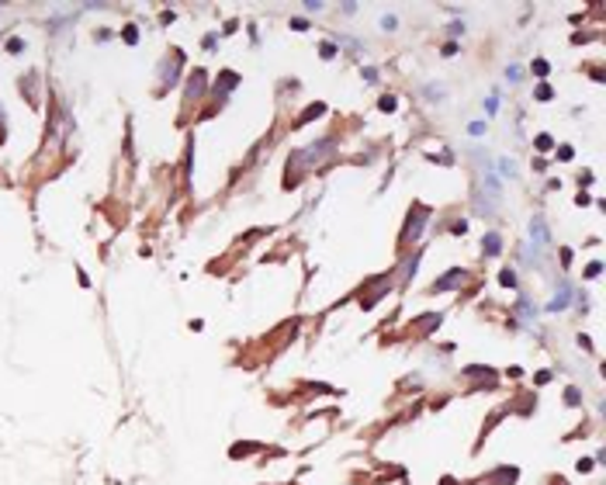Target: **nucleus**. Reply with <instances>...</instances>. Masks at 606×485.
<instances>
[{
    "instance_id": "nucleus-1",
    "label": "nucleus",
    "mask_w": 606,
    "mask_h": 485,
    "mask_svg": "<svg viewBox=\"0 0 606 485\" xmlns=\"http://www.w3.org/2000/svg\"><path fill=\"white\" fill-rule=\"evenodd\" d=\"M416 208H419V212H412L409 226H405V239H416L419 229H423V222H426V215H430V208H423V205H416Z\"/></svg>"
},
{
    "instance_id": "nucleus-2",
    "label": "nucleus",
    "mask_w": 606,
    "mask_h": 485,
    "mask_svg": "<svg viewBox=\"0 0 606 485\" xmlns=\"http://www.w3.org/2000/svg\"><path fill=\"white\" fill-rule=\"evenodd\" d=\"M461 281H468V271H450L447 277L436 281V291H450V288H457Z\"/></svg>"
},
{
    "instance_id": "nucleus-3",
    "label": "nucleus",
    "mask_w": 606,
    "mask_h": 485,
    "mask_svg": "<svg viewBox=\"0 0 606 485\" xmlns=\"http://www.w3.org/2000/svg\"><path fill=\"white\" fill-rule=\"evenodd\" d=\"M499 250H503V239H499L495 232H489V236H485V257H495Z\"/></svg>"
},
{
    "instance_id": "nucleus-4",
    "label": "nucleus",
    "mask_w": 606,
    "mask_h": 485,
    "mask_svg": "<svg viewBox=\"0 0 606 485\" xmlns=\"http://www.w3.org/2000/svg\"><path fill=\"white\" fill-rule=\"evenodd\" d=\"M534 243H548V226H544V218H540V215L534 218Z\"/></svg>"
},
{
    "instance_id": "nucleus-5",
    "label": "nucleus",
    "mask_w": 606,
    "mask_h": 485,
    "mask_svg": "<svg viewBox=\"0 0 606 485\" xmlns=\"http://www.w3.org/2000/svg\"><path fill=\"white\" fill-rule=\"evenodd\" d=\"M568 301H572V295H568V291H565V295H558V298L551 301V309H565V305H568Z\"/></svg>"
},
{
    "instance_id": "nucleus-6",
    "label": "nucleus",
    "mask_w": 606,
    "mask_h": 485,
    "mask_svg": "<svg viewBox=\"0 0 606 485\" xmlns=\"http://www.w3.org/2000/svg\"><path fill=\"white\" fill-rule=\"evenodd\" d=\"M534 73H537V76H548V63H544V59H537V63H534Z\"/></svg>"
},
{
    "instance_id": "nucleus-7",
    "label": "nucleus",
    "mask_w": 606,
    "mask_h": 485,
    "mask_svg": "<svg viewBox=\"0 0 606 485\" xmlns=\"http://www.w3.org/2000/svg\"><path fill=\"white\" fill-rule=\"evenodd\" d=\"M551 97V87H537V100H548Z\"/></svg>"
}]
</instances>
